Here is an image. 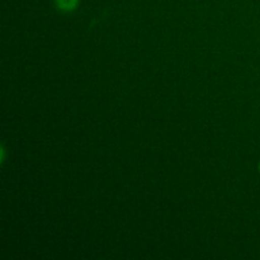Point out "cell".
<instances>
[{
	"label": "cell",
	"mask_w": 260,
	"mask_h": 260,
	"mask_svg": "<svg viewBox=\"0 0 260 260\" xmlns=\"http://www.w3.org/2000/svg\"><path fill=\"white\" fill-rule=\"evenodd\" d=\"M56 3H57V5L61 8V9L70 10L76 7L78 0H56Z\"/></svg>",
	"instance_id": "1"
}]
</instances>
